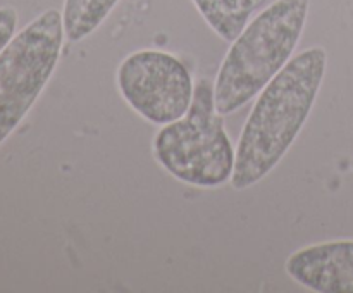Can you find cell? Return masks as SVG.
I'll return each mask as SVG.
<instances>
[{"instance_id": "2", "label": "cell", "mask_w": 353, "mask_h": 293, "mask_svg": "<svg viewBox=\"0 0 353 293\" xmlns=\"http://www.w3.org/2000/svg\"><path fill=\"white\" fill-rule=\"evenodd\" d=\"M310 0H276L231 41L216 81L214 103L221 116L247 105L292 59L302 38Z\"/></svg>"}, {"instance_id": "1", "label": "cell", "mask_w": 353, "mask_h": 293, "mask_svg": "<svg viewBox=\"0 0 353 293\" xmlns=\"http://www.w3.org/2000/svg\"><path fill=\"white\" fill-rule=\"evenodd\" d=\"M326 68V50L310 47L290 59L259 93L234 150V190L257 185L285 157L309 119Z\"/></svg>"}, {"instance_id": "6", "label": "cell", "mask_w": 353, "mask_h": 293, "mask_svg": "<svg viewBox=\"0 0 353 293\" xmlns=\"http://www.w3.org/2000/svg\"><path fill=\"white\" fill-rule=\"evenodd\" d=\"M286 274L317 293H353V240L324 241L293 252Z\"/></svg>"}, {"instance_id": "3", "label": "cell", "mask_w": 353, "mask_h": 293, "mask_svg": "<svg viewBox=\"0 0 353 293\" xmlns=\"http://www.w3.org/2000/svg\"><path fill=\"white\" fill-rule=\"evenodd\" d=\"M152 150L159 165L186 185L219 188L231 181L234 150L216 110L214 83L202 79L196 85L188 112L159 130Z\"/></svg>"}, {"instance_id": "7", "label": "cell", "mask_w": 353, "mask_h": 293, "mask_svg": "<svg viewBox=\"0 0 353 293\" xmlns=\"http://www.w3.org/2000/svg\"><path fill=\"white\" fill-rule=\"evenodd\" d=\"M200 16L224 41H233L264 0H193Z\"/></svg>"}, {"instance_id": "8", "label": "cell", "mask_w": 353, "mask_h": 293, "mask_svg": "<svg viewBox=\"0 0 353 293\" xmlns=\"http://www.w3.org/2000/svg\"><path fill=\"white\" fill-rule=\"evenodd\" d=\"M119 0H65L62 10L64 33L69 41H81L109 17Z\"/></svg>"}, {"instance_id": "9", "label": "cell", "mask_w": 353, "mask_h": 293, "mask_svg": "<svg viewBox=\"0 0 353 293\" xmlns=\"http://www.w3.org/2000/svg\"><path fill=\"white\" fill-rule=\"evenodd\" d=\"M17 28V12L14 7H0V52L12 40Z\"/></svg>"}, {"instance_id": "5", "label": "cell", "mask_w": 353, "mask_h": 293, "mask_svg": "<svg viewBox=\"0 0 353 293\" xmlns=\"http://www.w3.org/2000/svg\"><path fill=\"white\" fill-rule=\"evenodd\" d=\"M116 81L128 105L157 126L181 119L195 95L188 68L169 52L155 48L128 55L117 68Z\"/></svg>"}, {"instance_id": "4", "label": "cell", "mask_w": 353, "mask_h": 293, "mask_svg": "<svg viewBox=\"0 0 353 293\" xmlns=\"http://www.w3.org/2000/svg\"><path fill=\"white\" fill-rule=\"evenodd\" d=\"M62 14L34 17L0 52V145L14 133L54 74L64 43Z\"/></svg>"}, {"instance_id": "10", "label": "cell", "mask_w": 353, "mask_h": 293, "mask_svg": "<svg viewBox=\"0 0 353 293\" xmlns=\"http://www.w3.org/2000/svg\"><path fill=\"white\" fill-rule=\"evenodd\" d=\"M352 171H353V159H352Z\"/></svg>"}]
</instances>
